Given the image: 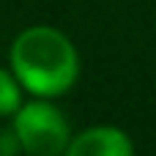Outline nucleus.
Here are the masks:
<instances>
[{
	"label": "nucleus",
	"instance_id": "7ed1b4c3",
	"mask_svg": "<svg viewBox=\"0 0 156 156\" xmlns=\"http://www.w3.org/2000/svg\"><path fill=\"white\" fill-rule=\"evenodd\" d=\"M66 156H134V143L118 126H90L71 134Z\"/></svg>",
	"mask_w": 156,
	"mask_h": 156
},
{
	"label": "nucleus",
	"instance_id": "20e7f679",
	"mask_svg": "<svg viewBox=\"0 0 156 156\" xmlns=\"http://www.w3.org/2000/svg\"><path fill=\"white\" fill-rule=\"evenodd\" d=\"M22 93H25V88L19 85L11 66L8 69L0 66V118H11L22 107Z\"/></svg>",
	"mask_w": 156,
	"mask_h": 156
},
{
	"label": "nucleus",
	"instance_id": "39448f33",
	"mask_svg": "<svg viewBox=\"0 0 156 156\" xmlns=\"http://www.w3.org/2000/svg\"><path fill=\"white\" fill-rule=\"evenodd\" d=\"M16 151H19V143H16L14 129L8 126V129H3V132H0V156H14Z\"/></svg>",
	"mask_w": 156,
	"mask_h": 156
},
{
	"label": "nucleus",
	"instance_id": "f257e3e1",
	"mask_svg": "<svg viewBox=\"0 0 156 156\" xmlns=\"http://www.w3.org/2000/svg\"><path fill=\"white\" fill-rule=\"evenodd\" d=\"M11 71L25 93L38 99H58L71 90L80 77V55L71 38L49 25L25 27L8 52Z\"/></svg>",
	"mask_w": 156,
	"mask_h": 156
},
{
	"label": "nucleus",
	"instance_id": "f03ea898",
	"mask_svg": "<svg viewBox=\"0 0 156 156\" xmlns=\"http://www.w3.org/2000/svg\"><path fill=\"white\" fill-rule=\"evenodd\" d=\"M11 129L25 156H66L71 143V126L52 99L33 96L30 101H22L11 115Z\"/></svg>",
	"mask_w": 156,
	"mask_h": 156
}]
</instances>
